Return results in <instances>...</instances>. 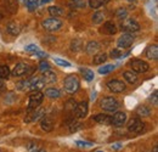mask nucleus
Here are the masks:
<instances>
[{"instance_id": "c03bdc74", "label": "nucleus", "mask_w": 158, "mask_h": 152, "mask_svg": "<svg viewBox=\"0 0 158 152\" xmlns=\"http://www.w3.org/2000/svg\"><path fill=\"white\" fill-rule=\"evenodd\" d=\"M1 89H4V82H2V79H0V90Z\"/></svg>"}, {"instance_id": "9d476101", "label": "nucleus", "mask_w": 158, "mask_h": 152, "mask_svg": "<svg viewBox=\"0 0 158 152\" xmlns=\"http://www.w3.org/2000/svg\"><path fill=\"white\" fill-rule=\"evenodd\" d=\"M145 128V124L142 123L141 119L139 118H133L129 120L128 123V130L131 132V133H135V134H140Z\"/></svg>"}, {"instance_id": "6e6552de", "label": "nucleus", "mask_w": 158, "mask_h": 152, "mask_svg": "<svg viewBox=\"0 0 158 152\" xmlns=\"http://www.w3.org/2000/svg\"><path fill=\"white\" fill-rule=\"evenodd\" d=\"M134 39L135 38H134V36L131 33H124L117 40V45H118V48H120V49H128V48H130L133 45Z\"/></svg>"}, {"instance_id": "f257e3e1", "label": "nucleus", "mask_w": 158, "mask_h": 152, "mask_svg": "<svg viewBox=\"0 0 158 152\" xmlns=\"http://www.w3.org/2000/svg\"><path fill=\"white\" fill-rule=\"evenodd\" d=\"M45 87L41 77H32L29 79L22 80L20 83H17V89L23 90V91H39L40 89H43Z\"/></svg>"}, {"instance_id": "a18cd8bd", "label": "nucleus", "mask_w": 158, "mask_h": 152, "mask_svg": "<svg viewBox=\"0 0 158 152\" xmlns=\"http://www.w3.org/2000/svg\"><path fill=\"white\" fill-rule=\"evenodd\" d=\"M51 0H41V1H39V2H41V4H46V2H50Z\"/></svg>"}, {"instance_id": "f704fd0d", "label": "nucleus", "mask_w": 158, "mask_h": 152, "mask_svg": "<svg viewBox=\"0 0 158 152\" xmlns=\"http://www.w3.org/2000/svg\"><path fill=\"white\" fill-rule=\"evenodd\" d=\"M76 106H77V102L74 101V100H69V101H67V103H66V111H68V112H74V110H76Z\"/></svg>"}, {"instance_id": "e433bc0d", "label": "nucleus", "mask_w": 158, "mask_h": 152, "mask_svg": "<svg viewBox=\"0 0 158 152\" xmlns=\"http://www.w3.org/2000/svg\"><path fill=\"white\" fill-rule=\"evenodd\" d=\"M81 127H83V125H81L79 122H77V120H73V122L69 124V130H71L72 133H76V132H77V130H79Z\"/></svg>"}, {"instance_id": "2f4dec72", "label": "nucleus", "mask_w": 158, "mask_h": 152, "mask_svg": "<svg viewBox=\"0 0 158 152\" xmlns=\"http://www.w3.org/2000/svg\"><path fill=\"white\" fill-rule=\"evenodd\" d=\"M10 76V68L7 66H0V79H7Z\"/></svg>"}, {"instance_id": "6ab92c4d", "label": "nucleus", "mask_w": 158, "mask_h": 152, "mask_svg": "<svg viewBox=\"0 0 158 152\" xmlns=\"http://www.w3.org/2000/svg\"><path fill=\"white\" fill-rule=\"evenodd\" d=\"M93 118H94V120H96L100 124H106V125L111 124V120H112V117H110V116L103 114V113L96 114V116L93 117Z\"/></svg>"}, {"instance_id": "ea45409f", "label": "nucleus", "mask_w": 158, "mask_h": 152, "mask_svg": "<svg viewBox=\"0 0 158 152\" xmlns=\"http://www.w3.org/2000/svg\"><path fill=\"white\" fill-rule=\"evenodd\" d=\"M50 68H51V66L46 62V61H41L39 63V70L44 73V72H46V71H50Z\"/></svg>"}, {"instance_id": "20e7f679", "label": "nucleus", "mask_w": 158, "mask_h": 152, "mask_svg": "<svg viewBox=\"0 0 158 152\" xmlns=\"http://www.w3.org/2000/svg\"><path fill=\"white\" fill-rule=\"evenodd\" d=\"M41 24H43L45 31H48V32H56V31H59L60 28L62 27V21L59 19L57 17H50V19H44Z\"/></svg>"}, {"instance_id": "37998d69", "label": "nucleus", "mask_w": 158, "mask_h": 152, "mask_svg": "<svg viewBox=\"0 0 158 152\" xmlns=\"http://www.w3.org/2000/svg\"><path fill=\"white\" fill-rule=\"evenodd\" d=\"M76 144L78 145L79 147H90V146H93V144L88 142V141H77Z\"/></svg>"}, {"instance_id": "bb28decb", "label": "nucleus", "mask_w": 158, "mask_h": 152, "mask_svg": "<svg viewBox=\"0 0 158 152\" xmlns=\"http://www.w3.org/2000/svg\"><path fill=\"white\" fill-rule=\"evenodd\" d=\"M68 4H69V6L72 9H83L86 5L85 0H69Z\"/></svg>"}, {"instance_id": "f8f14e48", "label": "nucleus", "mask_w": 158, "mask_h": 152, "mask_svg": "<svg viewBox=\"0 0 158 152\" xmlns=\"http://www.w3.org/2000/svg\"><path fill=\"white\" fill-rule=\"evenodd\" d=\"M74 112H76V116H77L78 118H85L86 114H88V112H89L88 102H86V101H81V102L77 103Z\"/></svg>"}, {"instance_id": "c756f323", "label": "nucleus", "mask_w": 158, "mask_h": 152, "mask_svg": "<svg viewBox=\"0 0 158 152\" xmlns=\"http://www.w3.org/2000/svg\"><path fill=\"white\" fill-rule=\"evenodd\" d=\"M136 113H138L139 117H148L150 113H151V111L146 106H139L138 110H136Z\"/></svg>"}, {"instance_id": "de8ad7c7", "label": "nucleus", "mask_w": 158, "mask_h": 152, "mask_svg": "<svg viewBox=\"0 0 158 152\" xmlns=\"http://www.w3.org/2000/svg\"><path fill=\"white\" fill-rule=\"evenodd\" d=\"M152 152H158V146H155V147H153V151Z\"/></svg>"}, {"instance_id": "b1692460", "label": "nucleus", "mask_w": 158, "mask_h": 152, "mask_svg": "<svg viewBox=\"0 0 158 152\" xmlns=\"http://www.w3.org/2000/svg\"><path fill=\"white\" fill-rule=\"evenodd\" d=\"M83 49V41L81 39H73L71 43V50L73 53H78Z\"/></svg>"}, {"instance_id": "ddd939ff", "label": "nucleus", "mask_w": 158, "mask_h": 152, "mask_svg": "<svg viewBox=\"0 0 158 152\" xmlns=\"http://www.w3.org/2000/svg\"><path fill=\"white\" fill-rule=\"evenodd\" d=\"M40 127L46 133L51 132L54 129V120H52V118H50L48 116H43V118L40 120Z\"/></svg>"}, {"instance_id": "9b49d317", "label": "nucleus", "mask_w": 158, "mask_h": 152, "mask_svg": "<svg viewBox=\"0 0 158 152\" xmlns=\"http://www.w3.org/2000/svg\"><path fill=\"white\" fill-rule=\"evenodd\" d=\"M107 88L114 93V94H120L125 90V84L122 82V80H118V79H113V80H110L107 83Z\"/></svg>"}, {"instance_id": "0eeeda50", "label": "nucleus", "mask_w": 158, "mask_h": 152, "mask_svg": "<svg viewBox=\"0 0 158 152\" xmlns=\"http://www.w3.org/2000/svg\"><path fill=\"white\" fill-rule=\"evenodd\" d=\"M44 94L40 91H35L34 94L29 96V102H28V112H32L33 110H35L37 107H39L40 103L43 102Z\"/></svg>"}, {"instance_id": "8fccbe9b", "label": "nucleus", "mask_w": 158, "mask_h": 152, "mask_svg": "<svg viewBox=\"0 0 158 152\" xmlns=\"http://www.w3.org/2000/svg\"><path fill=\"white\" fill-rule=\"evenodd\" d=\"M96 152H103V151H96Z\"/></svg>"}, {"instance_id": "58836bf2", "label": "nucleus", "mask_w": 158, "mask_h": 152, "mask_svg": "<svg viewBox=\"0 0 158 152\" xmlns=\"http://www.w3.org/2000/svg\"><path fill=\"white\" fill-rule=\"evenodd\" d=\"M127 15H128V11H127L124 7L117 10V12H116V16H117V19H124L127 17Z\"/></svg>"}, {"instance_id": "09e8293b", "label": "nucleus", "mask_w": 158, "mask_h": 152, "mask_svg": "<svg viewBox=\"0 0 158 152\" xmlns=\"http://www.w3.org/2000/svg\"><path fill=\"white\" fill-rule=\"evenodd\" d=\"M113 147H114V149H119V147H120V146H119V144H116V145H114V146H113Z\"/></svg>"}, {"instance_id": "2eb2a0df", "label": "nucleus", "mask_w": 158, "mask_h": 152, "mask_svg": "<svg viewBox=\"0 0 158 152\" xmlns=\"http://www.w3.org/2000/svg\"><path fill=\"white\" fill-rule=\"evenodd\" d=\"M34 112L33 113H31L27 118H24V122H27V123H31V122H35V120H38L40 117H43V116H45V112H44V110L43 108H40V107H37L35 110H33Z\"/></svg>"}, {"instance_id": "a878e982", "label": "nucleus", "mask_w": 158, "mask_h": 152, "mask_svg": "<svg viewBox=\"0 0 158 152\" xmlns=\"http://www.w3.org/2000/svg\"><path fill=\"white\" fill-rule=\"evenodd\" d=\"M124 79L128 82V83H130V84H134V83H136L138 82V76H136V73H134V72H124Z\"/></svg>"}, {"instance_id": "4c0bfd02", "label": "nucleus", "mask_w": 158, "mask_h": 152, "mask_svg": "<svg viewBox=\"0 0 158 152\" xmlns=\"http://www.w3.org/2000/svg\"><path fill=\"white\" fill-rule=\"evenodd\" d=\"M54 61H55V63H56V65L62 66V67H69V66H71V63H69L68 61L62 60V58H60V57H55V58H54Z\"/></svg>"}, {"instance_id": "aec40b11", "label": "nucleus", "mask_w": 158, "mask_h": 152, "mask_svg": "<svg viewBox=\"0 0 158 152\" xmlns=\"http://www.w3.org/2000/svg\"><path fill=\"white\" fill-rule=\"evenodd\" d=\"M103 32L105 33H107V34H116V32H117V27H116V24L112 22V21H107V22H105V24H103Z\"/></svg>"}, {"instance_id": "423d86ee", "label": "nucleus", "mask_w": 158, "mask_h": 152, "mask_svg": "<svg viewBox=\"0 0 158 152\" xmlns=\"http://www.w3.org/2000/svg\"><path fill=\"white\" fill-rule=\"evenodd\" d=\"M32 71H33V67H32V66H29V65L26 63V62H20V63H17V65L15 66V68H14L12 72H11V74L14 77H22V76L29 74Z\"/></svg>"}, {"instance_id": "393cba45", "label": "nucleus", "mask_w": 158, "mask_h": 152, "mask_svg": "<svg viewBox=\"0 0 158 152\" xmlns=\"http://www.w3.org/2000/svg\"><path fill=\"white\" fill-rule=\"evenodd\" d=\"M79 71H80V73L84 76L85 78V80L86 82H91L93 79H94V72L91 71V70H89V68H79Z\"/></svg>"}, {"instance_id": "3c124183", "label": "nucleus", "mask_w": 158, "mask_h": 152, "mask_svg": "<svg viewBox=\"0 0 158 152\" xmlns=\"http://www.w3.org/2000/svg\"><path fill=\"white\" fill-rule=\"evenodd\" d=\"M21 1H23V0H21Z\"/></svg>"}, {"instance_id": "72a5a7b5", "label": "nucleus", "mask_w": 158, "mask_h": 152, "mask_svg": "<svg viewBox=\"0 0 158 152\" xmlns=\"http://www.w3.org/2000/svg\"><path fill=\"white\" fill-rule=\"evenodd\" d=\"M113 70H114V65H106V66L99 68V73L100 74H107V73L112 72Z\"/></svg>"}, {"instance_id": "412c9836", "label": "nucleus", "mask_w": 158, "mask_h": 152, "mask_svg": "<svg viewBox=\"0 0 158 152\" xmlns=\"http://www.w3.org/2000/svg\"><path fill=\"white\" fill-rule=\"evenodd\" d=\"M146 56L150 60H157L158 58V46L157 45H151L146 50Z\"/></svg>"}, {"instance_id": "c85d7f7f", "label": "nucleus", "mask_w": 158, "mask_h": 152, "mask_svg": "<svg viewBox=\"0 0 158 152\" xmlns=\"http://www.w3.org/2000/svg\"><path fill=\"white\" fill-rule=\"evenodd\" d=\"M45 95L50 99H59L60 97V91L56 88H49L45 90Z\"/></svg>"}, {"instance_id": "a211bd4d", "label": "nucleus", "mask_w": 158, "mask_h": 152, "mask_svg": "<svg viewBox=\"0 0 158 152\" xmlns=\"http://www.w3.org/2000/svg\"><path fill=\"white\" fill-rule=\"evenodd\" d=\"M100 50V44L98 41H89L85 46V51L89 55H94Z\"/></svg>"}, {"instance_id": "4be33fe9", "label": "nucleus", "mask_w": 158, "mask_h": 152, "mask_svg": "<svg viewBox=\"0 0 158 152\" xmlns=\"http://www.w3.org/2000/svg\"><path fill=\"white\" fill-rule=\"evenodd\" d=\"M48 11H49V14H50L52 17H59V16H62V15L64 14L63 9L60 7V6H50V7L48 9Z\"/></svg>"}, {"instance_id": "5701e85b", "label": "nucleus", "mask_w": 158, "mask_h": 152, "mask_svg": "<svg viewBox=\"0 0 158 152\" xmlns=\"http://www.w3.org/2000/svg\"><path fill=\"white\" fill-rule=\"evenodd\" d=\"M106 60H107V54H105V53H96L94 58H93V63L94 65H101Z\"/></svg>"}, {"instance_id": "a19ab883", "label": "nucleus", "mask_w": 158, "mask_h": 152, "mask_svg": "<svg viewBox=\"0 0 158 152\" xmlns=\"http://www.w3.org/2000/svg\"><path fill=\"white\" fill-rule=\"evenodd\" d=\"M38 50H40V49L37 46V45H28V46H26V51L32 53V54H35Z\"/></svg>"}, {"instance_id": "f03ea898", "label": "nucleus", "mask_w": 158, "mask_h": 152, "mask_svg": "<svg viewBox=\"0 0 158 152\" xmlns=\"http://www.w3.org/2000/svg\"><path fill=\"white\" fill-rule=\"evenodd\" d=\"M63 87H64V90L68 93V94H74L77 93L80 87V82H79L78 77L77 76H68L64 82H63Z\"/></svg>"}, {"instance_id": "39448f33", "label": "nucleus", "mask_w": 158, "mask_h": 152, "mask_svg": "<svg viewBox=\"0 0 158 152\" xmlns=\"http://www.w3.org/2000/svg\"><path fill=\"white\" fill-rule=\"evenodd\" d=\"M120 28L125 33H135L140 31V24L133 19H124L120 24Z\"/></svg>"}, {"instance_id": "7ed1b4c3", "label": "nucleus", "mask_w": 158, "mask_h": 152, "mask_svg": "<svg viewBox=\"0 0 158 152\" xmlns=\"http://www.w3.org/2000/svg\"><path fill=\"white\" fill-rule=\"evenodd\" d=\"M101 108L103 111H107V112H116L119 108V102L114 99V97H111V96H106L101 100V103H100Z\"/></svg>"}, {"instance_id": "473e14b6", "label": "nucleus", "mask_w": 158, "mask_h": 152, "mask_svg": "<svg viewBox=\"0 0 158 152\" xmlns=\"http://www.w3.org/2000/svg\"><path fill=\"white\" fill-rule=\"evenodd\" d=\"M26 5H27L29 11H34L38 7V5H39V0H27Z\"/></svg>"}, {"instance_id": "c9c22d12", "label": "nucleus", "mask_w": 158, "mask_h": 152, "mask_svg": "<svg viewBox=\"0 0 158 152\" xmlns=\"http://www.w3.org/2000/svg\"><path fill=\"white\" fill-rule=\"evenodd\" d=\"M123 50H124V49H120V48L113 49V50L111 51V56H112V58H120V57L124 55Z\"/></svg>"}, {"instance_id": "f3484780", "label": "nucleus", "mask_w": 158, "mask_h": 152, "mask_svg": "<svg viewBox=\"0 0 158 152\" xmlns=\"http://www.w3.org/2000/svg\"><path fill=\"white\" fill-rule=\"evenodd\" d=\"M41 79H43L44 84H52V83H55V82L57 80V77H56V74H55L54 72H51V71H46V72H44V74H43V77H41Z\"/></svg>"}, {"instance_id": "49530a36", "label": "nucleus", "mask_w": 158, "mask_h": 152, "mask_svg": "<svg viewBox=\"0 0 158 152\" xmlns=\"http://www.w3.org/2000/svg\"><path fill=\"white\" fill-rule=\"evenodd\" d=\"M32 152H46V151H45V150H41V149H40V150H34V151H32Z\"/></svg>"}, {"instance_id": "1a4fd4ad", "label": "nucleus", "mask_w": 158, "mask_h": 152, "mask_svg": "<svg viewBox=\"0 0 158 152\" xmlns=\"http://www.w3.org/2000/svg\"><path fill=\"white\" fill-rule=\"evenodd\" d=\"M130 67L133 68L134 73H145L150 70V65L142 60H134L130 62Z\"/></svg>"}, {"instance_id": "4468645a", "label": "nucleus", "mask_w": 158, "mask_h": 152, "mask_svg": "<svg viewBox=\"0 0 158 152\" xmlns=\"http://www.w3.org/2000/svg\"><path fill=\"white\" fill-rule=\"evenodd\" d=\"M125 122H127V114L124 112H116L114 116L112 117L111 124H113L114 127H122L124 125Z\"/></svg>"}, {"instance_id": "7c9ffc66", "label": "nucleus", "mask_w": 158, "mask_h": 152, "mask_svg": "<svg viewBox=\"0 0 158 152\" xmlns=\"http://www.w3.org/2000/svg\"><path fill=\"white\" fill-rule=\"evenodd\" d=\"M103 19H105V14L102 11H96L93 16V22L95 24H99L101 22H103Z\"/></svg>"}, {"instance_id": "dca6fc26", "label": "nucleus", "mask_w": 158, "mask_h": 152, "mask_svg": "<svg viewBox=\"0 0 158 152\" xmlns=\"http://www.w3.org/2000/svg\"><path fill=\"white\" fill-rule=\"evenodd\" d=\"M6 32H7L10 36L16 37V36H19V34H20L21 27L16 23V22H10V23L7 24V27H6Z\"/></svg>"}, {"instance_id": "cd10ccee", "label": "nucleus", "mask_w": 158, "mask_h": 152, "mask_svg": "<svg viewBox=\"0 0 158 152\" xmlns=\"http://www.w3.org/2000/svg\"><path fill=\"white\" fill-rule=\"evenodd\" d=\"M110 0H89V6L91 9H99L102 5H106Z\"/></svg>"}, {"instance_id": "79ce46f5", "label": "nucleus", "mask_w": 158, "mask_h": 152, "mask_svg": "<svg viewBox=\"0 0 158 152\" xmlns=\"http://www.w3.org/2000/svg\"><path fill=\"white\" fill-rule=\"evenodd\" d=\"M157 90H155V91H153V94H152V95L150 96V101H151V102H152V103H153V105H155V106H157V102H158V100H157Z\"/></svg>"}]
</instances>
